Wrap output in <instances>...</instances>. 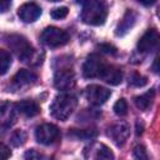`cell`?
Listing matches in <instances>:
<instances>
[{"instance_id":"obj_1","label":"cell","mask_w":160,"mask_h":160,"mask_svg":"<svg viewBox=\"0 0 160 160\" xmlns=\"http://www.w3.org/2000/svg\"><path fill=\"white\" fill-rule=\"evenodd\" d=\"M108 16L106 4L99 0H90L84 2L81 11V20L88 25H102Z\"/></svg>"},{"instance_id":"obj_2","label":"cell","mask_w":160,"mask_h":160,"mask_svg":"<svg viewBox=\"0 0 160 160\" xmlns=\"http://www.w3.org/2000/svg\"><path fill=\"white\" fill-rule=\"evenodd\" d=\"M76 98L71 94L62 92L54 98L51 105H50V114L52 118L65 121L70 118V115L74 112L76 108Z\"/></svg>"},{"instance_id":"obj_3","label":"cell","mask_w":160,"mask_h":160,"mask_svg":"<svg viewBox=\"0 0 160 160\" xmlns=\"http://www.w3.org/2000/svg\"><path fill=\"white\" fill-rule=\"evenodd\" d=\"M40 40L42 44L50 48H59L65 45L69 41V35L66 31L55 28V26H49L46 28L40 36Z\"/></svg>"},{"instance_id":"obj_4","label":"cell","mask_w":160,"mask_h":160,"mask_svg":"<svg viewBox=\"0 0 160 160\" xmlns=\"http://www.w3.org/2000/svg\"><path fill=\"white\" fill-rule=\"evenodd\" d=\"M8 45L10 46V49L15 52V55L20 60L28 61L32 58L34 50L24 36H21V35H10L9 40H8Z\"/></svg>"},{"instance_id":"obj_5","label":"cell","mask_w":160,"mask_h":160,"mask_svg":"<svg viewBox=\"0 0 160 160\" xmlns=\"http://www.w3.org/2000/svg\"><path fill=\"white\" fill-rule=\"evenodd\" d=\"M54 84H55V88L59 90L71 89L75 85L74 70L68 65H62L59 69H56L55 75H54Z\"/></svg>"},{"instance_id":"obj_6","label":"cell","mask_w":160,"mask_h":160,"mask_svg":"<svg viewBox=\"0 0 160 160\" xmlns=\"http://www.w3.org/2000/svg\"><path fill=\"white\" fill-rule=\"evenodd\" d=\"M105 65H106V62L99 55L91 54L90 56H88V59L85 60V62L82 65V75L88 79L100 78Z\"/></svg>"},{"instance_id":"obj_7","label":"cell","mask_w":160,"mask_h":160,"mask_svg":"<svg viewBox=\"0 0 160 160\" xmlns=\"http://www.w3.org/2000/svg\"><path fill=\"white\" fill-rule=\"evenodd\" d=\"M60 136L59 129L52 124H41L35 130V138L38 142L42 145H50L54 144Z\"/></svg>"},{"instance_id":"obj_8","label":"cell","mask_w":160,"mask_h":160,"mask_svg":"<svg viewBox=\"0 0 160 160\" xmlns=\"http://www.w3.org/2000/svg\"><path fill=\"white\" fill-rule=\"evenodd\" d=\"M129 135H130V128L124 121L116 122L108 129V136L118 146H122L129 139Z\"/></svg>"},{"instance_id":"obj_9","label":"cell","mask_w":160,"mask_h":160,"mask_svg":"<svg viewBox=\"0 0 160 160\" xmlns=\"http://www.w3.org/2000/svg\"><path fill=\"white\" fill-rule=\"evenodd\" d=\"M111 95V91L100 85H89L85 89V96L92 105H102Z\"/></svg>"},{"instance_id":"obj_10","label":"cell","mask_w":160,"mask_h":160,"mask_svg":"<svg viewBox=\"0 0 160 160\" xmlns=\"http://www.w3.org/2000/svg\"><path fill=\"white\" fill-rule=\"evenodd\" d=\"M160 42V32L155 29H149L138 41V49L141 52H148L156 48Z\"/></svg>"},{"instance_id":"obj_11","label":"cell","mask_w":160,"mask_h":160,"mask_svg":"<svg viewBox=\"0 0 160 160\" xmlns=\"http://www.w3.org/2000/svg\"><path fill=\"white\" fill-rule=\"evenodd\" d=\"M18 15L24 22H32L41 15V8L36 2H25L18 9Z\"/></svg>"},{"instance_id":"obj_12","label":"cell","mask_w":160,"mask_h":160,"mask_svg":"<svg viewBox=\"0 0 160 160\" xmlns=\"http://www.w3.org/2000/svg\"><path fill=\"white\" fill-rule=\"evenodd\" d=\"M100 79H102L105 82H108L110 85H119L122 81V72L119 68L106 64L102 69Z\"/></svg>"},{"instance_id":"obj_13","label":"cell","mask_w":160,"mask_h":160,"mask_svg":"<svg viewBox=\"0 0 160 160\" xmlns=\"http://www.w3.org/2000/svg\"><path fill=\"white\" fill-rule=\"evenodd\" d=\"M36 79L38 78L32 71L26 70V69H21L14 75L12 85L18 89H21V88H25V86H29V85L34 84L36 81Z\"/></svg>"},{"instance_id":"obj_14","label":"cell","mask_w":160,"mask_h":160,"mask_svg":"<svg viewBox=\"0 0 160 160\" xmlns=\"http://www.w3.org/2000/svg\"><path fill=\"white\" fill-rule=\"evenodd\" d=\"M135 21H136V14L134 11H131V10H128L125 12V15L122 16V19L120 20V22L118 24L115 34L118 36H122V35L128 34L131 30V28L134 26Z\"/></svg>"},{"instance_id":"obj_15","label":"cell","mask_w":160,"mask_h":160,"mask_svg":"<svg viewBox=\"0 0 160 160\" xmlns=\"http://www.w3.org/2000/svg\"><path fill=\"white\" fill-rule=\"evenodd\" d=\"M15 110L28 118H31V116H35L40 112V109L38 106V104L32 100H22V101H19L15 104Z\"/></svg>"},{"instance_id":"obj_16","label":"cell","mask_w":160,"mask_h":160,"mask_svg":"<svg viewBox=\"0 0 160 160\" xmlns=\"http://www.w3.org/2000/svg\"><path fill=\"white\" fill-rule=\"evenodd\" d=\"M154 96H155V91L151 89L148 92H145L140 96H136L135 98V104L140 110H148L152 104Z\"/></svg>"},{"instance_id":"obj_17","label":"cell","mask_w":160,"mask_h":160,"mask_svg":"<svg viewBox=\"0 0 160 160\" xmlns=\"http://www.w3.org/2000/svg\"><path fill=\"white\" fill-rule=\"evenodd\" d=\"M94 160H114V152L106 145H100L95 152Z\"/></svg>"},{"instance_id":"obj_18","label":"cell","mask_w":160,"mask_h":160,"mask_svg":"<svg viewBox=\"0 0 160 160\" xmlns=\"http://www.w3.org/2000/svg\"><path fill=\"white\" fill-rule=\"evenodd\" d=\"M10 65H11V56H10V54L6 50L1 49L0 50V72H1V75L6 74V71L9 70Z\"/></svg>"},{"instance_id":"obj_19","label":"cell","mask_w":160,"mask_h":160,"mask_svg":"<svg viewBox=\"0 0 160 160\" xmlns=\"http://www.w3.org/2000/svg\"><path fill=\"white\" fill-rule=\"evenodd\" d=\"M114 111L116 115L119 116H124L128 112V104L125 101V99H119L115 104H114Z\"/></svg>"},{"instance_id":"obj_20","label":"cell","mask_w":160,"mask_h":160,"mask_svg":"<svg viewBox=\"0 0 160 160\" xmlns=\"http://www.w3.org/2000/svg\"><path fill=\"white\" fill-rule=\"evenodd\" d=\"M69 12V9L66 6H58V8H54L51 11H50V16L52 19H56V20H60V19H64Z\"/></svg>"},{"instance_id":"obj_21","label":"cell","mask_w":160,"mask_h":160,"mask_svg":"<svg viewBox=\"0 0 160 160\" xmlns=\"http://www.w3.org/2000/svg\"><path fill=\"white\" fill-rule=\"evenodd\" d=\"M26 140V134L22 131V130H16L12 135H11V142L15 145V146H20L25 142Z\"/></svg>"},{"instance_id":"obj_22","label":"cell","mask_w":160,"mask_h":160,"mask_svg":"<svg viewBox=\"0 0 160 160\" xmlns=\"http://www.w3.org/2000/svg\"><path fill=\"white\" fill-rule=\"evenodd\" d=\"M146 82H148L146 78L142 76V75H140V74H136V72L132 74V75L129 78V84H131V85H134V86H144Z\"/></svg>"},{"instance_id":"obj_23","label":"cell","mask_w":160,"mask_h":160,"mask_svg":"<svg viewBox=\"0 0 160 160\" xmlns=\"http://www.w3.org/2000/svg\"><path fill=\"white\" fill-rule=\"evenodd\" d=\"M134 156L136 160H149L148 152L142 145H138L134 148Z\"/></svg>"},{"instance_id":"obj_24","label":"cell","mask_w":160,"mask_h":160,"mask_svg":"<svg viewBox=\"0 0 160 160\" xmlns=\"http://www.w3.org/2000/svg\"><path fill=\"white\" fill-rule=\"evenodd\" d=\"M24 160H42V155L35 149L26 150L24 154Z\"/></svg>"},{"instance_id":"obj_25","label":"cell","mask_w":160,"mask_h":160,"mask_svg":"<svg viewBox=\"0 0 160 160\" xmlns=\"http://www.w3.org/2000/svg\"><path fill=\"white\" fill-rule=\"evenodd\" d=\"M0 154H1V160H8L11 155V151L9 150V148L5 144L0 145Z\"/></svg>"},{"instance_id":"obj_26","label":"cell","mask_w":160,"mask_h":160,"mask_svg":"<svg viewBox=\"0 0 160 160\" xmlns=\"http://www.w3.org/2000/svg\"><path fill=\"white\" fill-rule=\"evenodd\" d=\"M99 48L102 50V51H105V52H115V48L114 46H111V45H109V44H101V45H99Z\"/></svg>"},{"instance_id":"obj_27","label":"cell","mask_w":160,"mask_h":160,"mask_svg":"<svg viewBox=\"0 0 160 160\" xmlns=\"http://www.w3.org/2000/svg\"><path fill=\"white\" fill-rule=\"evenodd\" d=\"M152 69H154L155 72H159V74H160V58H158V59L154 61V64H152Z\"/></svg>"},{"instance_id":"obj_28","label":"cell","mask_w":160,"mask_h":160,"mask_svg":"<svg viewBox=\"0 0 160 160\" xmlns=\"http://www.w3.org/2000/svg\"><path fill=\"white\" fill-rule=\"evenodd\" d=\"M10 6H11V2H10V1H2V2H1V11L5 12Z\"/></svg>"}]
</instances>
